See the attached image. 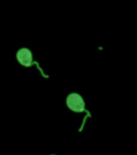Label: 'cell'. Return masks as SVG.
<instances>
[{"label":"cell","instance_id":"3","mask_svg":"<svg viewBox=\"0 0 137 155\" xmlns=\"http://www.w3.org/2000/svg\"></svg>","mask_w":137,"mask_h":155},{"label":"cell","instance_id":"2","mask_svg":"<svg viewBox=\"0 0 137 155\" xmlns=\"http://www.w3.org/2000/svg\"><path fill=\"white\" fill-rule=\"evenodd\" d=\"M17 59L19 62L24 66H31L32 64V55L31 52L26 48H21L17 53Z\"/></svg>","mask_w":137,"mask_h":155},{"label":"cell","instance_id":"1","mask_svg":"<svg viewBox=\"0 0 137 155\" xmlns=\"http://www.w3.org/2000/svg\"><path fill=\"white\" fill-rule=\"evenodd\" d=\"M67 106L75 112H82L85 111V103L81 95L77 93H73L66 99Z\"/></svg>","mask_w":137,"mask_h":155}]
</instances>
